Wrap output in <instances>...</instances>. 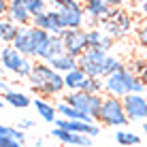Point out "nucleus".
Wrapping results in <instances>:
<instances>
[{
  "label": "nucleus",
  "instance_id": "nucleus-1",
  "mask_svg": "<svg viewBox=\"0 0 147 147\" xmlns=\"http://www.w3.org/2000/svg\"><path fill=\"white\" fill-rule=\"evenodd\" d=\"M28 85L30 92L36 96H60L66 90L64 85V75L60 70H55L49 62H43V60H36L34 62V68L28 77Z\"/></svg>",
  "mask_w": 147,
  "mask_h": 147
},
{
  "label": "nucleus",
  "instance_id": "nucleus-2",
  "mask_svg": "<svg viewBox=\"0 0 147 147\" xmlns=\"http://www.w3.org/2000/svg\"><path fill=\"white\" fill-rule=\"evenodd\" d=\"M126 64L121 62L119 58L111 55L109 51L105 49H98V47H88L83 53L79 55V68L83 70L88 77H107L109 73L117 68H124Z\"/></svg>",
  "mask_w": 147,
  "mask_h": 147
},
{
  "label": "nucleus",
  "instance_id": "nucleus-3",
  "mask_svg": "<svg viewBox=\"0 0 147 147\" xmlns=\"http://www.w3.org/2000/svg\"><path fill=\"white\" fill-rule=\"evenodd\" d=\"M49 7L55 9L60 13V19H62L64 28H83L85 26V7L79 2V0H47Z\"/></svg>",
  "mask_w": 147,
  "mask_h": 147
},
{
  "label": "nucleus",
  "instance_id": "nucleus-4",
  "mask_svg": "<svg viewBox=\"0 0 147 147\" xmlns=\"http://www.w3.org/2000/svg\"><path fill=\"white\" fill-rule=\"evenodd\" d=\"M98 121L102 126H109V128H124L126 124H130L121 98L105 94L102 107H100V113H98Z\"/></svg>",
  "mask_w": 147,
  "mask_h": 147
},
{
  "label": "nucleus",
  "instance_id": "nucleus-5",
  "mask_svg": "<svg viewBox=\"0 0 147 147\" xmlns=\"http://www.w3.org/2000/svg\"><path fill=\"white\" fill-rule=\"evenodd\" d=\"M62 100L98 119V113H100V107H102L105 94H90V92H85V90H77V92H66L62 96Z\"/></svg>",
  "mask_w": 147,
  "mask_h": 147
},
{
  "label": "nucleus",
  "instance_id": "nucleus-6",
  "mask_svg": "<svg viewBox=\"0 0 147 147\" xmlns=\"http://www.w3.org/2000/svg\"><path fill=\"white\" fill-rule=\"evenodd\" d=\"M64 47H66V53L79 58L85 49L90 47V40H88V28H68L64 30Z\"/></svg>",
  "mask_w": 147,
  "mask_h": 147
},
{
  "label": "nucleus",
  "instance_id": "nucleus-7",
  "mask_svg": "<svg viewBox=\"0 0 147 147\" xmlns=\"http://www.w3.org/2000/svg\"><path fill=\"white\" fill-rule=\"evenodd\" d=\"M126 109V115H128L130 121H145L147 119V96L145 94H126L121 98Z\"/></svg>",
  "mask_w": 147,
  "mask_h": 147
},
{
  "label": "nucleus",
  "instance_id": "nucleus-8",
  "mask_svg": "<svg viewBox=\"0 0 147 147\" xmlns=\"http://www.w3.org/2000/svg\"><path fill=\"white\" fill-rule=\"evenodd\" d=\"M32 26H36V28H43V30H47V32H51V34H64V24H62V19H60V13L55 11V9H47V11H43V13H36V15H32Z\"/></svg>",
  "mask_w": 147,
  "mask_h": 147
},
{
  "label": "nucleus",
  "instance_id": "nucleus-9",
  "mask_svg": "<svg viewBox=\"0 0 147 147\" xmlns=\"http://www.w3.org/2000/svg\"><path fill=\"white\" fill-rule=\"evenodd\" d=\"M126 73H128L126 66L109 73L107 77H105V94L124 98V96L128 94V77H126Z\"/></svg>",
  "mask_w": 147,
  "mask_h": 147
},
{
  "label": "nucleus",
  "instance_id": "nucleus-10",
  "mask_svg": "<svg viewBox=\"0 0 147 147\" xmlns=\"http://www.w3.org/2000/svg\"><path fill=\"white\" fill-rule=\"evenodd\" d=\"M49 134H51L53 139H58L60 143H64V145H73V147H92L94 145V136L79 134V132H73V130L60 128V126H53V130Z\"/></svg>",
  "mask_w": 147,
  "mask_h": 147
},
{
  "label": "nucleus",
  "instance_id": "nucleus-11",
  "mask_svg": "<svg viewBox=\"0 0 147 147\" xmlns=\"http://www.w3.org/2000/svg\"><path fill=\"white\" fill-rule=\"evenodd\" d=\"M64 51H66V47H64V36H62V34H51V36H49V38L36 49V55H34V58H36V60H43V62H49L51 58L62 55Z\"/></svg>",
  "mask_w": 147,
  "mask_h": 147
},
{
  "label": "nucleus",
  "instance_id": "nucleus-12",
  "mask_svg": "<svg viewBox=\"0 0 147 147\" xmlns=\"http://www.w3.org/2000/svg\"><path fill=\"white\" fill-rule=\"evenodd\" d=\"M0 51H2V66H4V70L17 75L19 68H22V64H24V60H26V55H24L22 51H17V49L13 47V43L2 45Z\"/></svg>",
  "mask_w": 147,
  "mask_h": 147
},
{
  "label": "nucleus",
  "instance_id": "nucleus-13",
  "mask_svg": "<svg viewBox=\"0 0 147 147\" xmlns=\"http://www.w3.org/2000/svg\"><path fill=\"white\" fill-rule=\"evenodd\" d=\"M7 19H11L17 26H28L32 22V13L28 11L24 0H9V11H7Z\"/></svg>",
  "mask_w": 147,
  "mask_h": 147
},
{
  "label": "nucleus",
  "instance_id": "nucleus-14",
  "mask_svg": "<svg viewBox=\"0 0 147 147\" xmlns=\"http://www.w3.org/2000/svg\"><path fill=\"white\" fill-rule=\"evenodd\" d=\"M13 47L17 49V51H22L24 55H28V58H34V55H36V47H34L32 34H30V24L28 26H19V32L13 40Z\"/></svg>",
  "mask_w": 147,
  "mask_h": 147
},
{
  "label": "nucleus",
  "instance_id": "nucleus-15",
  "mask_svg": "<svg viewBox=\"0 0 147 147\" xmlns=\"http://www.w3.org/2000/svg\"><path fill=\"white\" fill-rule=\"evenodd\" d=\"M88 81L90 77L83 73L79 66L64 73V85H66V92H77V90H88Z\"/></svg>",
  "mask_w": 147,
  "mask_h": 147
},
{
  "label": "nucleus",
  "instance_id": "nucleus-16",
  "mask_svg": "<svg viewBox=\"0 0 147 147\" xmlns=\"http://www.w3.org/2000/svg\"><path fill=\"white\" fill-rule=\"evenodd\" d=\"M32 105H34V109L38 111V115L43 117L47 124H53L55 119H58V109H55V105H51L45 96H36V98L32 100Z\"/></svg>",
  "mask_w": 147,
  "mask_h": 147
},
{
  "label": "nucleus",
  "instance_id": "nucleus-17",
  "mask_svg": "<svg viewBox=\"0 0 147 147\" xmlns=\"http://www.w3.org/2000/svg\"><path fill=\"white\" fill-rule=\"evenodd\" d=\"M49 64L55 68V70H60V73H68V70H73V68H77L79 66V58H75V55H70L64 51L62 55H55V58L49 60Z\"/></svg>",
  "mask_w": 147,
  "mask_h": 147
},
{
  "label": "nucleus",
  "instance_id": "nucleus-18",
  "mask_svg": "<svg viewBox=\"0 0 147 147\" xmlns=\"http://www.w3.org/2000/svg\"><path fill=\"white\" fill-rule=\"evenodd\" d=\"M4 100H7V105H9V107H13V109H28L30 105H32L34 98H30V96L24 94V92L7 90V92H4Z\"/></svg>",
  "mask_w": 147,
  "mask_h": 147
},
{
  "label": "nucleus",
  "instance_id": "nucleus-19",
  "mask_svg": "<svg viewBox=\"0 0 147 147\" xmlns=\"http://www.w3.org/2000/svg\"><path fill=\"white\" fill-rule=\"evenodd\" d=\"M85 7V15H88L90 19H102V17H107L109 11H111V7L105 0H94V2H85L83 4Z\"/></svg>",
  "mask_w": 147,
  "mask_h": 147
},
{
  "label": "nucleus",
  "instance_id": "nucleus-20",
  "mask_svg": "<svg viewBox=\"0 0 147 147\" xmlns=\"http://www.w3.org/2000/svg\"><path fill=\"white\" fill-rule=\"evenodd\" d=\"M115 143L117 145H139L141 143V136L134 134V132H128V130H121L117 128V132H115Z\"/></svg>",
  "mask_w": 147,
  "mask_h": 147
},
{
  "label": "nucleus",
  "instance_id": "nucleus-21",
  "mask_svg": "<svg viewBox=\"0 0 147 147\" xmlns=\"http://www.w3.org/2000/svg\"><path fill=\"white\" fill-rule=\"evenodd\" d=\"M17 32H19V26H17V24H13L11 19H7V26H4V32H2V36H0L2 45H7V43H13V40H15V36H17Z\"/></svg>",
  "mask_w": 147,
  "mask_h": 147
},
{
  "label": "nucleus",
  "instance_id": "nucleus-22",
  "mask_svg": "<svg viewBox=\"0 0 147 147\" xmlns=\"http://www.w3.org/2000/svg\"><path fill=\"white\" fill-rule=\"evenodd\" d=\"M24 2H26L28 11L32 13V15H36V13H43V11H47V0H24Z\"/></svg>",
  "mask_w": 147,
  "mask_h": 147
},
{
  "label": "nucleus",
  "instance_id": "nucleus-23",
  "mask_svg": "<svg viewBox=\"0 0 147 147\" xmlns=\"http://www.w3.org/2000/svg\"><path fill=\"white\" fill-rule=\"evenodd\" d=\"M32 68H34L32 58H28V55H26V60H24L22 68H19V73H17V77H19V79H28V77H30V73H32Z\"/></svg>",
  "mask_w": 147,
  "mask_h": 147
},
{
  "label": "nucleus",
  "instance_id": "nucleus-24",
  "mask_svg": "<svg viewBox=\"0 0 147 147\" xmlns=\"http://www.w3.org/2000/svg\"><path fill=\"white\" fill-rule=\"evenodd\" d=\"M136 40H139L141 47H145V49H147V19H145L143 24H141L139 28H136Z\"/></svg>",
  "mask_w": 147,
  "mask_h": 147
},
{
  "label": "nucleus",
  "instance_id": "nucleus-25",
  "mask_svg": "<svg viewBox=\"0 0 147 147\" xmlns=\"http://www.w3.org/2000/svg\"><path fill=\"white\" fill-rule=\"evenodd\" d=\"M128 68L132 70V73L141 75V73H143V70L147 68V62H145V60H132V62L128 64Z\"/></svg>",
  "mask_w": 147,
  "mask_h": 147
},
{
  "label": "nucleus",
  "instance_id": "nucleus-26",
  "mask_svg": "<svg viewBox=\"0 0 147 147\" xmlns=\"http://www.w3.org/2000/svg\"><path fill=\"white\" fill-rule=\"evenodd\" d=\"M17 128H22V130H28V128H34V121H32V119H19V124H17Z\"/></svg>",
  "mask_w": 147,
  "mask_h": 147
},
{
  "label": "nucleus",
  "instance_id": "nucleus-27",
  "mask_svg": "<svg viewBox=\"0 0 147 147\" xmlns=\"http://www.w3.org/2000/svg\"><path fill=\"white\" fill-rule=\"evenodd\" d=\"M105 2H107L111 9H117V7H124V4L128 2V0H105Z\"/></svg>",
  "mask_w": 147,
  "mask_h": 147
},
{
  "label": "nucleus",
  "instance_id": "nucleus-28",
  "mask_svg": "<svg viewBox=\"0 0 147 147\" xmlns=\"http://www.w3.org/2000/svg\"><path fill=\"white\" fill-rule=\"evenodd\" d=\"M9 11V0H0V17H7Z\"/></svg>",
  "mask_w": 147,
  "mask_h": 147
},
{
  "label": "nucleus",
  "instance_id": "nucleus-29",
  "mask_svg": "<svg viewBox=\"0 0 147 147\" xmlns=\"http://www.w3.org/2000/svg\"><path fill=\"white\" fill-rule=\"evenodd\" d=\"M136 11H139V15H143V17L147 19V0H143V2L136 7Z\"/></svg>",
  "mask_w": 147,
  "mask_h": 147
},
{
  "label": "nucleus",
  "instance_id": "nucleus-30",
  "mask_svg": "<svg viewBox=\"0 0 147 147\" xmlns=\"http://www.w3.org/2000/svg\"><path fill=\"white\" fill-rule=\"evenodd\" d=\"M141 81H143V85H145V94H147V68L141 73Z\"/></svg>",
  "mask_w": 147,
  "mask_h": 147
},
{
  "label": "nucleus",
  "instance_id": "nucleus-31",
  "mask_svg": "<svg viewBox=\"0 0 147 147\" xmlns=\"http://www.w3.org/2000/svg\"><path fill=\"white\" fill-rule=\"evenodd\" d=\"M0 90H2V92H7V90H11V88H9V83H7V81H4L2 77H0Z\"/></svg>",
  "mask_w": 147,
  "mask_h": 147
},
{
  "label": "nucleus",
  "instance_id": "nucleus-32",
  "mask_svg": "<svg viewBox=\"0 0 147 147\" xmlns=\"http://www.w3.org/2000/svg\"><path fill=\"white\" fill-rule=\"evenodd\" d=\"M4 26H7V17H0V36L4 32Z\"/></svg>",
  "mask_w": 147,
  "mask_h": 147
},
{
  "label": "nucleus",
  "instance_id": "nucleus-33",
  "mask_svg": "<svg viewBox=\"0 0 147 147\" xmlns=\"http://www.w3.org/2000/svg\"><path fill=\"white\" fill-rule=\"evenodd\" d=\"M128 2H130V4H132V9H136V7H139V4H141V2H143V0H128Z\"/></svg>",
  "mask_w": 147,
  "mask_h": 147
},
{
  "label": "nucleus",
  "instance_id": "nucleus-34",
  "mask_svg": "<svg viewBox=\"0 0 147 147\" xmlns=\"http://www.w3.org/2000/svg\"><path fill=\"white\" fill-rule=\"evenodd\" d=\"M43 143H45L43 139H36V141H34V147H43Z\"/></svg>",
  "mask_w": 147,
  "mask_h": 147
},
{
  "label": "nucleus",
  "instance_id": "nucleus-35",
  "mask_svg": "<svg viewBox=\"0 0 147 147\" xmlns=\"http://www.w3.org/2000/svg\"><path fill=\"white\" fill-rule=\"evenodd\" d=\"M2 47V45H0ZM0 70H4V66H2V51H0Z\"/></svg>",
  "mask_w": 147,
  "mask_h": 147
},
{
  "label": "nucleus",
  "instance_id": "nucleus-36",
  "mask_svg": "<svg viewBox=\"0 0 147 147\" xmlns=\"http://www.w3.org/2000/svg\"><path fill=\"white\" fill-rule=\"evenodd\" d=\"M143 132H145V134H147V119H145V121H143Z\"/></svg>",
  "mask_w": 147,
  "mask_h": 147
},
{
  "label": "nucleus",
  "instance_id": "nucleus-37",
  "mask_svg": "<svg viewBox=\"0 0 147 147\" xmlns=\"http://www.w3.org/2000/svg\"><path fill=\"white\" fill-rule=\"evenodd\" d=\"M81 2H83V4H85V2H94V0H81Z\"/></svg>",
  "mask_w": 147,
  "mask_h": 147
},
{
  "label": "nucleus",
  "instance_id": "nucleus-38",
  "mask_svg": "<svg viewBox=\"0 0 147 147\" xmlns=\"http://www.w3.org/2000/svg\"><path fill=\"white\" fill-rule=\"evenodd\" d=\"M4 107V100H0V109H2Z\"/></svg>",
  "mask_w": 147,
  "mask_h": 147
},
{
  "label": "nucleus",
  "instance_id": "nucleus-39",
  "mask_svg": "<svg viewBox=\"0 0 147 147\" xmlns=\"http://www.w3.org/2000/svg\"><path fill=\"white\" fill-rule=\"evenodd\" d=\"M117 147H132V145H117Z\"/></svg>",
  "mask_w": 147,
  "mask_h": 147
},
{
  "label": "nucleus",
  "instance_id": "nucleus-40",
  "mask_svg": "<svg viewBox=\"0 0 147 147\" xmlns=\"http://www.w3.org/2000/svg\"><path fill=\"white\" fill-rule=\"evenodd\" d=\"M0 45H2V40H0Z\"/></svg>",
  "mask_w": 147,
  "mask_h": 147
}]
</instances>
